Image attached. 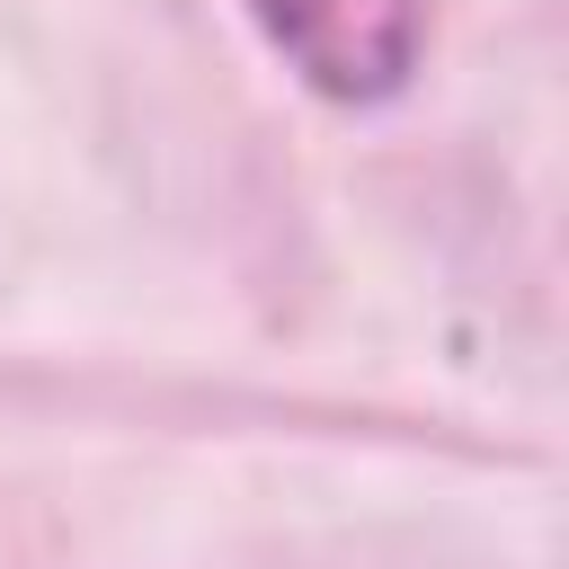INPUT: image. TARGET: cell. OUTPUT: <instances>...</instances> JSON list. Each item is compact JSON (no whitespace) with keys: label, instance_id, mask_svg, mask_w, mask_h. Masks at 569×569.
Here are the masks:
<instances>
[{"label":"cell","instance_id":"cell-1","mask_svg":"<svg viewBox=\"0 0 569 569\" xmlns=\"http://www.w3.org/2000/svg\"><path fill=\"white\" fill-rule=\"evenodd\" d=\"M258 36L338 107H382L409 89L427 44V0H249Z\"/></svg>","mask_w":569,"mask_h":569}]
</instances>
